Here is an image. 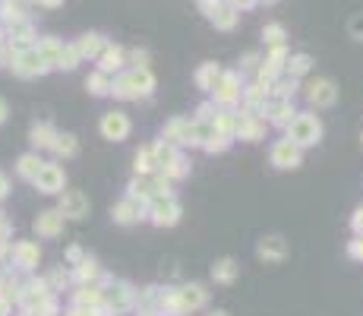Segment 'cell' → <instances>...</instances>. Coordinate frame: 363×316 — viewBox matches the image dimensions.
<instances>
[{
	"mask_svg": "<svg viewBox=\"0 0 363 316\" xmlns=\"http://www.w3.org/2000/svg\"><path fill=\"white\" fill-rule=\"evenodd\" d=\"M66 259H70V263L76 266V263H83L85 257H83V250H79V247H70V250H66Z\"/></svg>",
	"mask_w": 363,
	"mask_h": 316,
	"instance_id": "ab89813d",
	"label": "cell"
},
{
	"mask_svg": "<svg viewBox=\"0 0 363 316\" xmlns=\"http://www.w3.org/2000/svg\"><path fill=\"white\" fill-rule=\"evenodd\" d=\"M60 48H64V45H60V42H54V38H42V42L35 45V51L42 54V60H44V64H48V70H51V66H57Z\"/></svg>",
	"mask_w": 363,
	"mask_h": 316,
	"instance_id": "484cf974",
	"label": "cell"
},
{
	"mask_svg": "<svg viewBox=\"0 0 363 316\" xmlns=\"http://www.w3.org/2000/svg\"><path fill=\"white\" fill-rule=\"evenodd\" d=\"M32 184L38 187V193H64V184H66V177H64V168L60 165H54V161H44L42 165V171L35 174V180Z\"/></svg>",
	"mask_w": 363,
	"mask_h": 316,
	"instance_id": "52a82bcc",
	"label": "cell"
},
{
	"mask_svg": "<svg viewBox=\"0 0 363 316\" xmlns=\"http://www.w3.org/2000/svg\"><path fill=\"white\" fill-rule=\"evenodd\" d=\"M218 76H221V70L215 64H206L203 70L196 73V83H199V89H206V92H212L215 89V83H218Z\"/></svg>",
	"mask_w": 363,
	"mask_h": 316,
	"instance_id": "83f0119b",
	"label": "cell"
},
{
	"mask_svg": "<svg viewBox=\"0 0 363 316\" xmlns=\"http://www.w3.org/2000/svg\"><path fill=\"white\" fill-rule=\"evenodd\" d=\"M44 281H48L51 291H64V288L70 285V272H66V269H51Z\"/></svg>",
	"mask_w": 363,
	"mask_h": 316,
	"instance_id": "d6a6232c",
	"label": "cell"
},
{
	"mask_svg": "<svg viewBox=\"0 0 363 316\" xmlns=\"http://www.w3.org/2000/svg\"><path fill=\"white\" fill-rule=\"evenodd\" d=\"M351 35L357 38V42H363V16H354L351 19Z\"/></svg>",
	"mask_w": 363,
	"mask_h": 316,
	"instance_id": "f35d334b",
	"label": "cell"
},
{
	"mask_svg": "<svg viewBox=\"0 0 363 316\" xmlns=\"http://www.w3.org/2000/svg\"><path fill=\"white\" fill-rule=\"evenodd\" d=\"M76 51H79V57H98V54L105 51V38L102 35H83L79 38V45H76Z\"/></svg>",
	"mask_w": 363,
	"mask_h": 316,
	"instance_id": "cb8c5ba5",
	"label": "cell"
},
{
	"mask_svg": "<svg viewBox=\"0 0 363 316\" xmlns=\"http://www.w3.org/2000/svg\"><path fill=\"white\" fill-rule=\"evenodd\" d=\"M102 133L111 143H120V139L130 136V117L124 111H107L102 117Z\"/></svg>",
	"mask_w": 363,
	"mask_h": 316,
	"instance_id": "9c48e42d",
	"label": "cell"
},
{
	"mask_svg": "<svg viewBox=\"0 0 363 316\" xmlns=\"http://www.w3.org/2000/svg\"><path fill=\"white\" fill-rule=\"evenodd\" d=\"M73 304H76V307H89V310L102 307V288H98V285H79V291L73 294Z\"/></svg>",
	"mask_w": 363,
	"mask_h": 316,
	"instance_id": "d6986e66",
	"label": "cell"
},
{
	"mask_svg": "<svg viewBox=\"0 0 363 316\" xmlns=\"http://www.w3.org/2000/svg\"><path fill=\"white\" fill-rule=\"evenodd\" d=\"M133 161H136V165H133V168H136V174H143V177L149 171H155V156H152V146H149V149H143V152H136V158H133Z\"/></svg>",
	"mask_w": 363,
	"mask_h": 316,
	"instance_id": "4dcf8cb0",
	"label": "cell"
},
{
	"mask_svg": "<svg viewBox=\"0 0 363 316\" xmlns=\"http://www.w3.org/2000/svg\"><path fill=\"white\" fill-rule=\"evenodd\" d=\"M64 215H60L57 209H48V212H42L35 218V234L38 238H57V234H64Z\"/></svg>",
	"mask_w": 363,
	"mask_h": 316,
	"instance_id": "5bb4252c",
	"label": "cell"
},
{
	"mask_svg": "<svg viewBox=\"0 0 363 316\" xmlns=\"http://www.w3.org/2000/svg\"><path fill=\"white\" fill-rule=\"evenodd\" d=\"M208 16H212V23L218 25V29H231V25L237 23V13L227 10V6H225V10H212Z\"/></svg>",
	"mask_w": 363,
	"mask_h": 316,
	"instance_id": "836d02e7",
	"label": "cell"
},
{
	"mask_svg": "<svg viewBox=\"0 0 363 316\" xmlns=\"http://www.w3.org/2000/svg\"><path fill=\"white\" fill-rule=\"evenodd\" d=\"M10 259H13V266L16 269L32 272V269L38 266V259H42V250H38V244H32V240H19V244H13Z\"/></svg>",
	"mask_w": 363,
	"mask_h": 316,
	"instance_id": "30bf717a",
	"label": "cell"
},
{
	"mask_svg": "<svg viewBox=\"0 0 363 316\" xmlns=\"http://www.w3.org/2000/svg\"><path fill=\"white\" fill-rule=\"evenodd\" d=\"M231 4H234V6H250L253 0H231Z\"/></svg>",
	"mask_w": 363,
	"mask_h": 316,
	"instance_id": "7dc6e473",
	"label": "cell"
},
{
	"mask_svg": "<svg viewBox=\"0 0 363 316\" xmlns=\"http://www.w3.org/2000/svg\"><path fill=\"white\" fill-rule=\"evenodd\" d=\"M190 130H193L190 120H171V124H167V130H165V143H171V146L190 143Z\"/></svg>",
	"mask_w": 363,
	"mask_h": 316,
	"instance_id": "7402d4cb",
	"label": "cell"
},
{
	"mask_svg": "<svg viewBox=\"0 0 363 316\" xmlns=\"http://www.w3.org/2000/svg\"><path fill=\"white\" fill-rule=\"evenodd\" d=\"M294 117H297V111H294L291 98H281V102L268 105V120H272V124H281V127H287V124H291Z\"/></svg>",
	"mask_w": 363,
	"mask_h": 316,
	"instance_id": "ffe728a7",
	"label": "cell"
},
{
	"mask_svg": "<svg viewBox=\"0 0 363 316\" xmlns=\"http://www.w3.org/2000/svg\"><path fill=\"white\" fill-rule=\"evenodd\" d=\"M66 316H95V310H89V307H76V304H73L70 310H66Z\"/></svg>",
	"mask_w": 363,
	"mask_h": 316,
	"instance_id": "60d3db41",
	"label": "cell"
},
{
	"mask_svg": "<svg viewBox=\"0 0 363 316\" xmlns=\"http://www.w3.org/2000/svg\"><path fill=\"white\" fill-rule=\"evenodd\" d=\"M0 19H4L6 25H13V23H19V19H25L23 4H19V0H0Z\"/></svg>",
	"mask_w": 363,
	"mask_h": 316,
	"instance_id": "4316f807",
	"label": "cell"
},
{
	"mask_svg": "<svg viewBox=\"0 0 363 316\" xmlns=\"http://www.w3.org/2000/svg\"><path fill=\"white\" fill-rule=\"evenodd\" d=\"M57 212L64 215V218H73V221L85 218V215H89V197H85V193H79V190H66L64 197H60Z\"/></svg>",
	"mask_w": 363,
	"mask_h": 316,
	"instance_id": "ba28073f",
	"label": "cell"
},
{
	"mask_svg": "<svg viewBox=\"0 0 363 316\" xmlns=\"http://www.w3.org/2000/svg\"><path fill=\"white\" fill-rule=\"evenodd\" d=\"M307 98H310V105H316V107H328L338 98V89H335V83H328V79H316V83L307 86Z\"/></svg>",
	"mask_w": 363,
	"mask_h": 316,
	"instance_id": "7c38bea8",
	"label": "cell"
},
{
	"mask_svg": "<svg viewBox=\"0 0 363 316\" xmlns=\"http://www.w3.org/2000/svg\"><path fill=\"white\" fill-rule=\"evenodd\" d=\"M149 218H152V225H158V228L177 225V218H180V203L171 197V193L152 197V203H149Z\"/></svg>",
	"mask_w": 363,
	"mask_h": 316,
	"instance_id": "3957f363",
	"label": "cell"
},
{
	"mask_svg": "<svg viewBox=\"0 0 363 316\" xmlns=\"http://www.w3.org/2000/svg\"><path fill=\"white\" fill-rule=\"evenodd\" d=\"M237 263H234V259H218V263L212 266V279L218 281V285H231L234 279H237Z\"/></svg>",
	"mask_w": 363,
	"mask_h": 316,
	"instance_id": "603a6c76",
	"label": "cell"
},
{
	"mask_svg": "<svg viewBox=\"0 0 363 316\" xmlns=\"http://www.w3.org/2000/svg\"><path fill=\"white\" fill-rule=\"evenodd\" d=\"M256 253H259V259H266V263H281V259L287 257V240L281 238V234H266V238L259 240Z\"/></svg>",
	"mask_w": 363,
	"mask_h": 316,
	"instance_id": "8fae6325",
	"label": "cell"
},
{
	"mask_svg": "<svg viewBox=\"0 0 363 316\" xmlns=\"http://www.w3.org/2000/svg\"><path fill=\"white\" fill-rule=\"evenodd\" d=\"M79 51H76V45H64L60 48V57H57V66L60 70H76V64H79Z\"/></svg>",
	"mask_w": 363,
	"mask_h": 316,
	"instance_id": "f546056e",
	"label": "cell"
},
{
	"mask_svg": "<svg viewBox=\"0 0 363 316\" xmlns=\"http://www.w3.org/2000/svg\"><path fill=\"white\" fill-rule=\"evenodd\" d=\"M38 4H42V6H48V10H54V6H60V4H64V0H38Z\"/></svg>",
	"mask_w": 363,
	"mask_h": 316,
	"instance_id": "f6af8a7d",
	"label": "cell"
},
{
	"mask_svg": "<svg viewBox=\"0 0 363 316\" xmlns=\"http://www.w3.org/2000/svg\"><path fill=\"white\" fill-rule=\"evenodd\" d=\"M262 35H266V42H268V45H275V48H278L281 38H285V29H281V25H268V29L262 32Z\"/></svg>",
	"mask_w": 363,
	"mask_h": 316,
	"instance_id": "74e56055",
	"label": "cell"
},
{
	"mask_svg": "<svg viewBox=\"0 0 363 316\" xmlns=\"http://www.w3.org/2000/svg\"><path fill=\"white\" fill-rule=\"evenodd\" d=\"M10 193V180H6V174H0V199Z\"/></svg>",
	"mask_w": 363,
	"mask_h": 316,
	"instance_id": "7bdbcfd3",
	"label": "cell"
},
{
	"mask_svg": "<svg viewBox=\"0 0 363 316\" xmlns=\"http://www.w3.org/2000/svg\"><path fill=\"white\" fill-rule=\"evenodd\" d=\"M51 149L57 152L60 158H73L79 152V143H76V136H73V133H57V139H54Z\"/></svg>",
	"mask_w": 363,
	"mask_h": 316,
	"instance_id": "d4e9b609",
	"label": "cell"
},
{
	"mask_svg": "<svg viewBox=\"0 0 363 316\" xmlns=\"http://www.w3.org/2000/svg\"><path fill=\"white\" fill-rule=\"evenodd\" d=\"M227 146H231V136H225V133L215 130V136L206 143V149H208V152H225Z\"/></svg>",
	"mask_w": 363,
	"mask_h": 316,
	"instance_id": "8d00e7d4",
	"label": "cell"
},
{
	"mask_svg": "<svg viewBox=\"0 0 363 316\" xmlns=\"http://www.w3.org/2000/svg\"><path fill=\"white\" fill-rule=\"evenodd\" d=\"M351 257H357V259H363V238H357L351 244Z\"/></svg>",
	"mask_w": 363,
	"mask_h": 316,
	"instance_id": "b9f144b4",
	"label": "cell"
},
{
	"mask_svg": "<svg viewBox=\"0 0 363 316\" xmlns=\"http://www.w3.org/2000/svg\"><path fill=\"white\" fill-rule=\"evenodd\" d=\"M155 89V79H152L149 66H136V70H130L126 76L114 79L111 83V92L120 98H139V95H149V92Z\"/></svg>",
	"mask_w": 363,
	"mask_h": 316,
	"instance_id": "6da1fadb",
	"label": "cell"
},
{
	"mask_svg": "<svg viewBox=\"0 0 363 316\" xmlns=\"http://www.w3.org/2000/svg\"><path fill=\"white\" fill-rule=\"evenodd\" d=\"M237 133L240 139H246V143H256L262 139V133H266V120L256 117V114H244V117H237Z\"/></svg>",
	"mask_w": 363,
	"mask_h": 316,
	"instance_id": "9a60e30c",
	"label": "cell"
},
{
	"mask_svg": "<svg viewBox=\"0 0 363 316\" xmlns=\"http://www.w3.org/2000/svg\"><path fill=\"white\" fill-rule=\"evenodd\" d=\"M215 98H218V102H225V105H231L234 98L240 95L237 92V76H234V73H221L218 76V83H215Z\"/></svg>",
	"mask_w": 363,
	"mask_h": 316,
	"instance_id": "e0dca14e",
	"label": "cell"
},
{
	"mask_svg": "<svg viewBox=\"0 0 363 316\" xmlns=\"http://www.w3.org/2000/svg\"><path fill=\"white\" fill-rule=\"evenodd\" d=\"M98 275H102V266L95 263V259L85 257L83 263H76V269H73V279L79 281V285H95Z\"/></svg>",
	"mask_w": 363,
	"mask_h": 316,
	"instance_id": "44dd1931",
	"label": "cell"
},
{
	"mask_svg": "<svg viewBox=\"0 0 363 316\" xmlns=\"http://www.w3.org/2000/svg\"><path fill=\"white\" fill-rule=\"evenodd\" d=\"M6 114H10V107H6V102H4V98H0V124H4V120H6Z\"/></svg>",
	"mask_w": 363,
	"mask_h": 316,
	"instance_id": "ee69618b",
	"label": "cell"
},
{
	"mask_svg": "<svg viewBox=\"0 0 363 316\" xmlns=\"http://www.w3.org/2000/svg\"><path fill=\"white\" fill-rule=\"evenodd\" d=\"M23 316H32V313H23Z\"/></svg>",
	"mask_w": 363,
	"mask_h": 316,
	"instance_id": "681fc988",
	"label": "cell"
},
{
	"mask_svg": "<svg viewBox=\"0 0 363 316\" xmlns=\"http://www.w3.org/2000/svg\"><path fill=\"white\" fill-rule=\"evenodd\" d=\"M10 66L16 76L23 79H32V76H42L44 70H48V64L42 60V54H38L35 48H25V51H13L10 57Z\"/></svg>",
	"mask_w": 363,
	"mask_h": 316,
	"instance_id": "277c9868",
	"label": "cell"
},
{
	"mask_svg": "<svg viewBox=\"0 0 363 316\" xmlns=\"http://www.w3.org/2000/svg\"><path fill=\"white\" fill-rule=\"evenodd\" d=\"M266 98H268V86H250V89H246V102H250L253 107H256V105H262V102H266Z\"/></svg>",
	"mask_w": 363,
	"mask_h": 316,
	"instance_id": "d590c367",
	"label": "cell"
},
{
	"mask_svg": "<svg viewBox=\"0 0 363 316\" xmlns=\"http://www.w3.org/2000/svg\"><path fill=\"white\" fill-rule=\"evenodd\" d=\"M42 156L38 152H25V156H19V161H16V174L23 180H35V174L42 171Z\"/></svg>",
	"mask_w": 363,
	"mask_h": 316,
	"instance_id": "ac0fdd59",
	"label": "cell"
},
{
	"mask_svg": "<svg viewBox=\"0 0 363 316\" xmlns=\"http://www.w3.org/2000/svg\"><path fill=\"white\" fill-rule=\"evenodd\" d=\"M319 136H322V124L316 114H297V117L287 124V139H291L294 146H300V149L316 146Z\"/></svg>",
	"mask_w": 363,
	"mask_h": 316,
	"instance_id": "7a4b0ae2",
	"label": "cell"
},
{
	"mask_svg": "<svg viewBox=\"0 0 363 316\" xmlns=\"http://www.w3.org/2000/svg\"><path fill=\"white\" fill-rule=\"evenodd\" d=\"M208 316H227L225 310H215V313H208Z\"/></svg>",
	"mask_w": 363,
	"mask_h": 316,
	"instance_id": "c3c4849f",
	"label": "cell"
},
{
	"mask_svg": "<svg viewBox=\"0 0 363 316\" xmlns=\"http://www.w3.org/2000/svg\"><path fill=\"white\" fill-rule=\"evenodd\" d=\"M354 228H357V231H363V209L357 212V218H354Z\"/></svg>",
	"mask_w": 363,
	"mask_h": 316,
	"instance_id": "bcb514c9",
	"label": "cell"
},
{
	"mask_svg": "<svg viewBox=\"0 0 363 316\" xmlns=\"http://www.w3.org/2000/svg\"><path fill=\"white\" fill-rule=\"evenodd\" d=\"M54 139H57V130H54L51 120H35L29 130V143L35 146V149H51Z\"/></svg>",
	"mask_w": 363,
	"mask_h": 316,
	"instance_id": "2e32d148",
	"label": "cell"
},
{
	"mask_svg": "<svg viewBox=\"0 0 363 316\" xmlns=\"http://www.w3.org/2000/svg\"><path fill=\"white\" fill-rule=\"evenodd\" d=\"M287 64H291V66H287V73H291V79H297V76H304V73L310 70V66H313V60L307 57V54H297V57H291V60H287Z\"/></svg>",
	"mask_w": 363,
	"mask_h": 316,
	"instance_id": "e575fe53",
	"label": "cell"
},
{
	"mask_svg": "<svg viewBox=\"0 0 363 316\" xmlns=\"http://www.w3.org/2000/svg\"><path fill=\"white\" fill-rule=\"evenodd\" d=\"M143 215H145V203H143V199L126 197L124 203L114 206V221H117V225H133V221H139Z\"/></svg>",
	"mask_w": 363,
	"mask_h": 316,
	"instance_id": "4fadbf2b",
	"label": "cell"
},
{
	"mask_svg": "<svg viewBox=\"0 0 363 316\" xmlns=\"http://www.w3.org/2000/svg\"><path fill=\"white\" fill-rule=\"evenodd\" d=\"M92 89V95H107V92H111V79H107V73H92L89 76V83H85Z\"/></svg>",
	"mask_w": 363,
	"mask_h": 316,
	"instance_id": "1f68e13d",
	"label": "cell"
},
{
	"mask_svg": "<svg viewBox=\"0 0 363 316\" xmlns=\"http://www.w3.org/2000/svg\"><path fill=\"white\" fill-rule=\"evenodd\" d=\"M300 161H304V149L294 146L291 139H278L272 146V165L281 171H294V168H300Z\"/></svg>",
	"mask_w": 363,
	"mask_h": 316,
	"instance_id": "8992f818",
	"label": "cell"
},
{
	"mask_svg": "<svg viewBox=\"0 0 363 316\" xmlns=\"http://www.w3.org/2000/svg\"><path fill=\"white\" fill-rule=\"evenodd\" d=\"M120 66H124V51H120V48H107V45H105V54H102V73L120 70Z\"/></svg>",
	"mask_w": 363,
	"mask_h": 316,
	"instance_id": "f1b7e54d",
	"label": "cell"
},
{
	"mask_svg": "<svg viewBox=\"0 0 363 316\" xmlns=\"http://www.w3.org/2000/svg\"><path fill=\"white\" fill-rule=\"evenodd\" d=\"M102 304L107 307L111 313H124L136 304V291H133L126 281H114L107 291H102Z\"/></svg>",
	"mask_w": 363,
	"mask_h": 316,
	"instance_id": "5b68a950",
	"label": "cell"
}]
</instances>
